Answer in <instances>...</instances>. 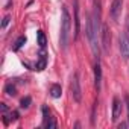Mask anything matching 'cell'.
I'll return each mask as SVG.
<instances>
[{
  "label": "cell",
  "mask_w": 129,
  "mask_h": 129,
  "mask_svg": "<svg viewBox=\"0 0 129 129\" xmlns=\"http://www.w3.org/2000/svg\"><path fill=\"white\" fill-rule=\"evenodd\" d=\"M30 102H32V99H30L29 96H26V97H23V99H21L20 106H21V108H24V109H27V108L30 106Z\"/></svg>",
  "instance_id": "2e32d148"
},
{
  "label": "cell",
  "mask_w": 129,
  "mask_h": 129,
  "mask_svg": "<svg viewBox=\"0 0 129 129\" xmlns=\"http://www.w3.org/2000/svg\"><path fill=\"white\" fill-rule=\"evenodd\" d=\"M43 126H46V123L49 121V118H50V112H49V109H47V106H43Z\"/></svg>",
  "instance_id": "9a60e30c"
},
{
  "label": "cell",
  "mask_w": 129,
  "mask_h": 129,
  "mask_svg": "<svg viewBox=\"0 0 129 129\" xmlns=\"http://www.w3.org/2000/svg\"><path fill=\"white\" fill-rule=\"evenodd\" d=\"M56 126H58V123H56V120H55L53 117H50V118H49V121L46 123V127H49V129H55Z\"/></svg>",
  "instance_id": "e0dca14e"
},
{
  "label": "cell",
  "mask_w": 129,
  "mask_h": 129,
  "mask_svg": "<svg viewBox=\"0 0 129 129\" xmlns=\"http://www.w3.org/2000/svg\"><path fill=\"white\" fill-rule=\"evenodd\" d=\"M37 41H38L40 49H46V46H47V40H46V34H44L43 30H38V32H37Z\"/></svg>",
  "instance_id": "8fae6325"
},
{
  "label": "cell",
  "mask_w": 129,
  "mask_h": 129,
  "mask_svg": "<svg viewBox=\"0 0 129 129\" xmlns=\"http://www.w3.org/2000/svg\"><path fill=\"white\" fill-rule=\"evenodd\" d=\"M18 118V112L17 111H12L11 112V120H17Z\"/></svg>",
  "instance_id": "44dd1931"
},
{
  "label": "cell",
  "mask_w": 129,
  "mask_h": 129,
  "mask_svg": "<svg viewBox=\"0 0 129 129\" xmlns=\"http://www.w3.org/2000/svg\"><path fill=\"white\" fill-rule=\"evenodd\" d=\"M46 66H47V55H46L44 49H41L40 58H38V61H37V64H35V69H34V70H37V72H43V70L46 69Z\"/></svg>",
  "instance_id": "9c48e42d"
},
{
  "label": "cell",
  "mask_w": 129,
  "mask_h": 129,
  "mask_svg": "<svg viewBox=\"0 0 129 129\" xmlns=\"http://www.w3.org/2000/svg\"><path fill=\"white\" fill-rule=\"evenodd\" d=\"M70 91H72L73 100L79 103V102L82 100V88H81L79 73H75V75L72 76V81H70Z\"/></svg>",
  "instance_id": "3957f363"
},
{
  "label": "cell",
  "mask_w": 129,
  "mask_h": 129,
  "mask_svg": "<svg viewBox=\"0 0 129 129\" xmlns=\"http://www.w3.org/2000/svg\"><path fill=\"white\" fill-rule=\"evenodd\" d=\"M70 34H72V17L69 14L67 6H62L61 8V32H59V44L62 49L69 47Z\"/></svg>",
  "instance_id": "7a4b0ae2"
},
{
  "label": "cell",
  "mask_w": 129,
  "mask_h": 129,
  "mask_svg": "<svg viewBox=\"0 0 129 129\" xmlns=\"http://www.w3.org/2000/svg\"><path fill=\"white\" fill-rule=\"evenodd\" d=\"M73 11H75V40L79 38V30H81V20H79V2L73 0Z\"/></svg>",
  "instance_id": "8992f818"
},
{
  "label": "cell",
  "mask_w": 129,
  "mask_h": 129,
  "mask_svg": "<svg viewBox=\"0 0 129 129\" xmlns=\"http://www.w3.org/2000/svg\"><path fill=\"white\" fill-rule=\"evenodd\" d=\"M126 126H127L126 123H121V124H118V127H120V129H121V127H126Z\"/></svg>",
  "instance_id": "7402d4cb"
},
{
  "label": "cell",
  "mask_w": 129,
  "mask_h": 129,
  "mask_svg": "<svg viewBox=\"0 0 129 129\" xmlns=\"http://www.w3.org/2000/svg\"><path fill=\"white\" fill-rule=\"evenodd\" d=\"M5 93H6L8 96H15V94H17V88H15L12 84H8V85L5 87Z\"/></svg>",
  "instance_id": "5bb4252c"
},
{
  "label": "cell",
  "mask_w": 129,
  "mask_h": 129,
  "mask_svg": "<svg viewBox=\"0 0 129 129\" xmlns=\"http://www.w3.org/2000/svg\"><path fill=\"white\" fill-rule=\"evenodd\" d=\"M24 44H26V37H20V38L15 41V44H14L12 50H15V52H17V50H20V49H21Z\"/></svg>",
  "instance_id": "4fadbf2b"
},
{
  "label": "cell",
  "mask_w": 129,
  "mask_h": 129,
  "mask_svg": "<svg viewBox=\"0 0 129 129\" xmlns=\"http://www.w3.org/2000/svg\"><path fill=\"white\" fill-rule=\"evenodd\" d=\"M124 102H126V108H127V121H129V94L124 96Z\"/></svg>",
  "instance_id": "d6986e66"
},
{
  "label": "cell",
  "mask_w": 129,
  "mask_h": 129,
  "mask_svg": "<svg viewBox=\"0 0 129 129\" xmlns=\"http://www.w3.org/2000/svg\"><path fill=\"white\" fill-rule=\"evenodd\" d=\"M61 94H62L61 85H59V84H53V85L50 87V96H52L53 99H58V97H61Z\"/></svg>",
  "instance_id": "7c38bea8"
},
{
  "label": "cell",
  "mask_w": 129,
  "mask_h": 129,
  "mask_svg": "<svg viewBox=\"0 0 129 129\" xmlns=\"http://www.w3.org/2000/svg\"><path fill=\"white\" fill-rule=\"evenodd\" d=\"M9 21H11V15H5V18H3V21H2V29H5Z\"/></svg>",
  "instance_id": "ac0fdd59"
},
{
  "label": "cell",
  "mask_w": 129,
  "mask_h": 129,
  "mask_svg": "<svg viewBox=\"0 0 129 129\" xmlns=\"http://www.w3.org/2000/svg\"><path fill=\"white\" fill-rule=\"evenodd\" d=\"M99 30H100V5H99V0H94V12L88 15V20H87V38L96 56L99 55V44H97Z\"/></svg>",
  "instance_id": "6da1fadb"
},
{
  "label": "cell",
  "mask_w": 129,
  "mask_h": 129,
  "mask_svg": "<svg viewBox=\"0 0 129 129\" xmlns=\"http://www.w3.org/2000/svg\"><path fill=\"white\" fill-rule=\"evenodd\" d=\"M94 87H96L97 91H99L100 87H102V67H100L99 59H97L96 64H94Z\"/></svg>",
  "instance_id": "ba28073f"
},
{
  "label": "cell",
  "mask_w": 129,
  "mask_h": 129,
  "mask_svg": "<svg viewBox=\"0 0 129 129\" xmlns=\"http://www.w3.org/2000/svg\"><path fill=\"white\" fill-rule=\"evenodd\" d=\"M121 6H123V0H112L109 14H111V18H112L114 21L118 20V17H120V14H121Z\"/></svg>",
  "instance_id": "5b68a950"
},
{
  "label": "cell",
  "mask_w": 129,
  "mask_h": 129,
  "mask_svg": "<svg viewBox=\"0 0 129 129\" xmlns=\"http://www.w3.org/2000/svg\"><path fill=\"white\" fill-rule=\"evenodd\" d=\"M0 109H2L3 114H6V112H8V106H6V103H0Z\"/></svg>",
  "instance_id": "ffe728a7"
},
{
  "label": "cell",
  "mask_w": 129,
  "mask_h": 129,
  "mask_svg": "<svg viewBox=\"0 0 129 129\" xmlns=\"http://www.w3.org/2000/svg\"><path fill=\"white\" fill-rule=\"evenodd\" d=\"M118 46H120V53L124 59H129V34L123 32L118 37Z\"/></svg>",
  "instance_id": "277c9868"
},
{
  "label": "cell",
  "mask_w": 129,
  "mask_h": 129,
  "mask_svg": "<svg viewBox=\"0 0 129 129\" xmlns=\"http://www.w3.org/2000/svg\"><path fill=\"white\" fill-rule=\"evenodd\" d=\"M127 32H129V21H127Z\"/></svg>",
  "instance_id": "603a6c76"
},
{
  "label": "cell",
  "mask_w": 129,
  "mask_h": 129,
  "mask_svg": "<svg viewBox=\"0 0 129 129\" xmlns=\"http://www.w3.org/2000/svg\"><path fill=\"white\" fill-rule=\"evenodd\" d=\"M102 47H103V50L105 52H108L109 50V43H111V34H109V27L106 26V24H103L102 26Z\"/></svg>",
  "instance_id": "52a82bcc"
},
{
  "label": "cell",
  "mask_w": 129,
  "mask_h": 129,
  "mask_svg": "<svg viewBox=\"0 0 129 129\" xmlns=\"http://www.w3.org/2000/svg\"><path fill=\"white\" fill-rule=\"evenodd\" d=\"M121 112V102L118 97H114L112 100V121H117V118L120 117Z\"/></svg>",
  "instance_id": "30bf717a"
}]
</instances>
